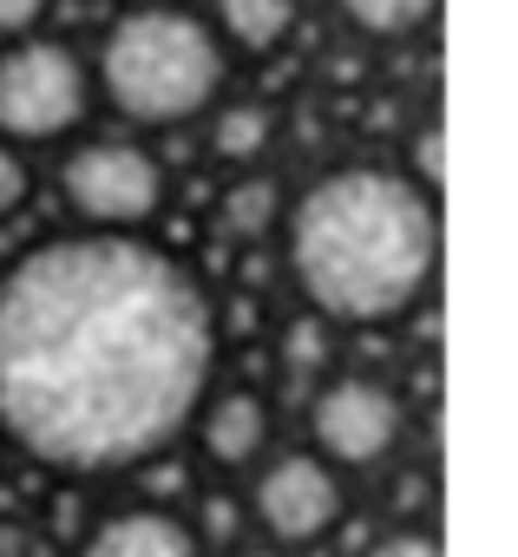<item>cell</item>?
Listing matches in <instances>:
<instances>
[{"mask_svg": "<svg viewBox=\"0 0 518 557\" xmlns=\"http://www.w3.org/2000/svg\"><path fill=\"white\" fill-rule=\"evenodd\" d=\"M276 145V112L256 106V99H236V106H217L210 112V151L223 164H256Z\"/></svg>", "mask_w": 518, "mask_h": 557, "instance_id": "8fae6325", "label": "cell"}, {"mask_svg": "<svg viewBox=\"0 0 518 557\" xmlns=\"http://www.w3.org/2000/svg\"><path fill=\"white\" fill-rule=\"evenodd\" d=\"M92 60L66 40L27 34L0 47V138L8 145H40V138H73L92 112Z\"/></svg>", "mask_w": 518, "mask_h": 557, "instance_id": "277c9868", "label": "cell"}, {"mask_svg": "<svg viewBox=\"0 0 518 557\" xmlns=\"http://www.w3.org/2000/svg\"><path fill=\"white\" fill-rule=\"evenodd\" d=\"M27 197H34V164H27V151H21V145L0 138V223L21 216V210H27Z\"/></svg>", "mask_w": 518, "mask_h": 557, "instance_id": "5bb4252c", "label": "cell"}, {"mask_svg": "<svg viewBox=\"0 0 518 557\" xmlns=\"http://www.w3.org/2000/svg\"><path fill=\"white\" fill-rule=\"evenodd\" d=\"M283 184L276 177H243V184H230L223 190V230L230 236H263V230H283Z\"/></svg>", "mask_w": 518, "mask_h": 557, "instance_id": "4fadbf2b", "label": "cell"}, {"mask_svg": "<svg viewBox=\"0 0 518 557\" xmlns=\"http://www.w3.org/2000/svg\"><path fill=\"white\" fill-rule=\"evenodd\" d=\"M217 315L145 236H53L0 275V446L99 479L158 459L203 407Z\"/></svg>", "mask_w": 518, "mask_h": 557, "instance_id": "6da1fadb", "label": "cell"}, {"mask_svg": "<svg viewBox=\"0 0 518 557\" xmlns=\"http://www.w3.org/2000/svg\"><path fill=\"white\" fill-rule=\"evenodd\" d=\"M335 8H342V21H348L355 34H368V40H407V34H420V27H433L440 0H335Z\"/></svg>", "mask_w": 518, "mask_h": 557, "instance_id": "7c38bea8", "label": "cell"}, {"mask_svg": "<svg viewBox=\"0 0 518 557\" xmlns=\"http://www.w3.org/2000/svg\"><path fill=\"white\" fill-rule=\"evenodd\" d=\"M79 557H203V537L190 518H177L164 505H125L86 531Z\"/></svg>", "mask_w": 518, "mask_h": 557, "instance_id": "ba28073f", "label": "cell"}, {"mask_svg": "<svg viewBox=\"0 0 518 557\" xmlns=\"http://www.w3.org/2000/svg\"><path fill=\"white\" fill-rule=\"evenodd\" d=\"M322 355H329V335H322L316 322H296V329H289V368H316Z\"/></svg>", "mask_w": 518, "mask_h": 557, "instance_id": "2e32d148", "label": "cell"}, {"mask_svg": "<svg viewBox=\"0 0 518 557\" xmlns=\"http://www.w3.org/2000/svg\"><path fill=\"white\" fill-rule=\"evenodd\" d=\"M230 47L190 8H125L92 60V92L132 125H184L223 99Z\"/></svg>", "mask_w": 518, "mask_h": 557, "instance_id": "3957f363", "label": "cell"}, {"mask_svg": "<svg viewBox=\"0 0 518 557\" xmlns=\"http://www.w3.org/2000/svg\"><path fill=\"white\" fill-rule=\"evenodd\" d=\"M40 21H47V0H0V47L40 34Z\"/></svg>", "mask_w": 518, "mask_h": 557, "instance_id": "9a60e30c", "label": "cell"}, {"mask_svg": "<svg viewBox=\"0 0 518 557\" xmlns=\"http://www.w3.org/2000/svg\"><path fill=\"white\" fill-rule=\"evenodd\" d=\"M119 8H138V0H119Z\"/></svg>", "mask_w": 518, "mask_h": 557, "instance_id": "ac0fdd59", "label": "cell"}, {"mask_svg": "<svg viewBox=\"0 0 518 557\" xmlns=\"http://www.w3.org/2000/svg\"><path fill=\"white\" fill-rule=\"evenodd\" d=\"M309 433H316V453L342 472V466H381L394 459L400 433H407V407L387 381L374 374H329L309 400Z\"/></svg>", "mask_w": 518, "mask_h": 557, "instance_id": "8992f818", "label": "cell"}, {"mask_svg": "<svg viewBox=\"0 0 518 557\" xmlns=\"http://www.w3.org/2000/svg\"><path fill=\"white\" fill-rule=\"evenodd\" d=\"M303 21V0H210V34L236 53H276Z\"/></svg>", "mask_w": 518, "mask_h": 557, "instance_id": "30bf717a", "label": "cell"}, {"mask_svg": "<svg viewBox=\"0 0 518 557\" xmlns=\"http://www.w3.org/2000/svg\"><path fill=\"white\" fill-rule=\"evenodd\" d=\"M60 197L86 230L138 236V223H151L164 203V164L138 138H86L60 164Z\"/></svg>", "mask_w": 518, "mask_h": 557, "instance_id": "5b68a950", "label": "cell"}, {"mask_svg": "<svg viewBox=\"0 0 518 557\" xmlns=\"http://www.w3.org/2000/svg\"><path fill=\"white\" fill-rule=\"evenodd\" d=\"M368 557H440V544H433L427 531H394V537L368 544Z\"/></svg>", "mask_w": 518, "mask_h": 557, "instance_id": "e0dca14e", "label": "cell"}, {"mask_svg": "<svg viewBox=\"0 0 518 557\" xmlns=\"http://www.w3.org/2000/svg\"><path fill=\"white\" fill-rule=\"evenodd\" d=\"M210 407H197V440L203 453L236 472V466H256V453H270V400L249 394V387H223V394H203Z\"/></svg>", "mask_w": 518, "mask_h": 557, "instance_id": "9c48e42d", "label": "cell"}, {"mask_svg": "<svg viewBox=\"0 0 518 557\" xmlns=\"http://www.w3.org/2000/svg\"><path fill=\"white\" fill-rule=\"evenodd\" d=\"M289 275L322 322H400L440 275V203L387 164H335L283 210Z\"/></svg>", "mask_w": 518, "mask_h": 557, "instance_id": "7a4b0ae2", "label": "cell"}, {"mask_svg": "<svg viewBox=\"0 0 518 557\" xmlns=\"http://www.w3.org/2000/svg\"><path fill=\"white\" fill-rule=\"evenodd\" d=\"M249 511L276 544H322L342 524L348 492H342V472L322 453H276L263 472H256Z\"/></svg>", "mask_w": 518, "mask_h": 557, "instance_id": "52a82bcc", "label": "cell"}]
</instances>
